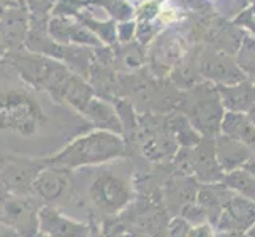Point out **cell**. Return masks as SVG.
I'll use <instances>...</instances> for the list:
<instances>
[{
	"label": "cell",
	"mask_w": 255,
	"mask_h": 237,
	"mask_svg": "<svg viewBox=\"0 0 255 237\" xmlns=\"http://www.w3.org/2000/svg\"><path fill=\"white\" fill-rule=\"evenodd\" d=\"M94 130L80 112L24 82L0 64V154L49 158Z\"/></svg>",
	"instance_id": "obj_1"
},
{
	"label": "cell",
	"mask_w": 255,
	"mask_h": 237,
	"mask_svg": "<svg viewBox=\"0 0 255 237\" xmlns=\"http://www.w3.org/2000/svg\"><path fill=\"white\" fill-rule=\"evenodd\" d=\"M3 62L33 89L48 93L54 101L80 114L95 96L89 81L57 59L22 49L6 52Z\"/></svg>",
	"instance_id": "obj_2"
},
{
	"label": "cell",
	"mask_w": 255,
	"mask_h": 237,
	"mask_svg": "<svg viewBox=\"0 0 255 237\" xmlns=\"http://www.w3.org/2000/svg\"><path fill=\"white\" fill-rule=\"evenodd\" d=\"M73 187L89 223H102L107 218L118 217L136 196L133 177L114 169L111 163L75 169Z\"/></svg>",
	"instance_id": "obj_3"
},
{
	"label": "cell",
	"mask_w": 255,
	"mask_h": 237,
	"mask_svg": "<svg viewBox=\"0 0 255 237\" xmlns=\"http://www.w3.org/2000/svg\"><path fill=\"white\" fill-rule=\"evenodd\" d=\"M122 158H128L124 136L105 130H91L72 139L56 155L45 158V163L75 171L113 163Z\"/></svg>",
	"instance_id": "obj_4"
},
{
	"label": "cell",
	"mask_w": 255,
	"mask_h": 237,
	"mask_svg": "<svg viewBox=\"0 0 255 237\" xmlns=\"http://www.w3.org/2000/svg\"><path fill=\"white\" fill-rule=\"evenodd\" d=\"M176 111L184 114L201 136L208 138L221 135L222 120L227 112L217 85L209 81H201L190 89L181 90Z\"/></svg>",
	"instance_id": "obj_5"
},
{
	"label": "cell",
	"mask_w": 255,
	"mask_h": 237,
	"mask_svg": "<svg viewBox=\"0 0 255 237\" xmlns=\"http://www.w3.org/2000/svg\"><path fill=\"white\" fill-rule=\"evenodd\" d=\"M118 218L131 237H166L171 214L162 198L136 195Z\"/></svg>",
	"instance_id": "obj_6"
},
{
	"label": "cell",
	"mask_w": 255,
	"mask_h": 237,
	"mask_svg": "<svg viewBox=\"0 0 255 237\" xmlns=\"http://www.w3.org/2000/svg\"><path fill=\"white\" fill-rule=\"evenodd\" d=\"M193 43L186 21L166 27L147 46V68L155 78H168L171 70L189 54Z\"/></svg>",
	"instance_id": "obj_7"
},
{
	"label": "cell",
	"mask_w": 255,
	"mask_h": 237,
	"mask_svg": "<svg viewBox=\"0 0 255 237\" xmlns=\"http://www.w3.org/2000/svg\"><path fill=\"white\" fill-rule=\"evenodd\" d=\"M197 59L203 81H209L216 85H232L248 79L236 64V57L233 54L213 45L197 43Z\"/></svg>",
	"instance_id": "obj_8"
},
{
	"label": "cell",
	"mask_w": 255,
	"mask_h": 237,
	"mask_svg": "<svg viewBox=\"0 0 255 237\" xmlns=\"http://www.w3.org/2000/svg\"><path fill=\"white\" fill-rule=\"evenodd\" d=\"M45 206L33 195H10L0 207V223L10 226L21 237L40 233V210Z\"/></svg>",
	"instance_id": "obj_9"
},
{
	"label": "cell",
	"mask_w": 255,
	"mask_h": 237,
	"mask_svg": "<svg viewBox=\"0 0 255 237\" xmlns=\"http://www.w3.org/2000/svg\"><path fill=\"white\" fill-rule=\"evenodd\" d=\"M46 166L45 158L0 154V182L11 195H32L33 182Z\"/></svg>",
	"instance_id": "obj_10"
},
{
	"label": "cell",
	"mask_w": 255,
	"mask_h": 237,
	"mask_svg": "<svg viewBox=\"0 0 255 237\" xmlns=\"http://www.w3.org/2000/svg\"><path fill=\"white\" fill-rule=\"evenodd\" d=\"M200 185L201 183L193 175L173 171L166 175L162 185V199L171 217L179 215L184 206L197 199Z\"/></svg>",
	"instance_id": "obj_11"
},
{
	"label": "cell",
	"mask_w": 255,
	"mask_h": 237,
	"mask_svg": "<svg viewBox=\"0 0 255 237\" xmlns=\"http://www.w3.org/2000/svg\"><path fill=\"white\" fill-rule=\"evenodd\" d=\"M190 174L200 183L222 182L225 172L217 161L214 138L203 136L197 146L190 147Z\"/></svg>",
	"instance_id": "obj_12"
},
{
	"label": "cell",
	"mask_w": 255,
	"mask_h": 237,
	"mask_svg": "<svg viewBox=\"0 0 255 237\" xmlns=\"http://www.w3.org/2000/svg\"><path fill=\"white\" fill-rule=\"evenodd\" d=\"M40 233L49 237H89L91 223L78 218L52 206H43L40 210Z\"/></svg>",
	"instance_id": "obj_13"
},
{
	"label": "cell",
	"mask_w": 255,
	"mask_h": 237,
	"mask_svg": "<svg viewBox=\"0 0 255 237\" xmlns=\"http://www.w3.org/2000/svg\"><path fill=\"white\" fill-rule=\"evenodd\" d=\"M49 37L62 45H78V46H91L99 48L103 43L95 35L83 25L75 17L67 16H51L48 21Z\"/></svg>",
	"instance_id": "obj_14"
},
{
	"label": "cell",
	"mask_w": 255,
	"mask_h": 237,
	"mask_svg": "<svg viewBox=\"0 0 255 237\" xmlns=\"http://www.w3.org/2000/svg\"><path fill=\"white\" fill-rule=\"evenodd\" d=\"M255 223V201L240 196H235L228 201L224 212L216 223L219 233H248V230Z\"/></svg>",
	"instance_id": "obj_15"
},
{
	"label": "cell",
	"mask_w": 255,
	"mask_h": 237,
	"mask_svg": "<svg viewBox=\"0 0 255 237\" xmlns=\"http://www.w3.org/2000/svg\"><path fill=\"white\" fill-rule=\"evenodd\" d=\"M30 29V14L25 5H17L11 8L0 19V37L6 48V52L25 49V40Z\"/></svg>",
	"instance_id": "obj_16"
},
{
	"label": "cell",
	"mask_w": 255,
	"mask_h": 237,
	"mask_svg": "<svg viewBox=\"0 0 255 237\" xmlns=\"http://www.w3.org/2000/svg\"><path fill=\"white\" fill-rule=\"evenodd\" d=\"M214 144L219 166H221V169L225 174L243 168L249 158L255 154L252 149H249L246 144L238 141V139L227 136L224 133L214 138Z\"/></svg>",
	"instance_id": "obj_17"
},
{
	"label": "cell",
	"mask_w": 255,
	"mask_h": 237,
	"mask_svg": "<svg viewBox=\"0 0 255 237\" xmlns=\"http://www.w3.org/2000/svg\"><path fill=\"white\" fill-rule=\"evenodd\" d=\"M81 116L89 122L94 130H105V131H111V133H118V135L124 133V128H122L118 111L111 101L94 96V98L87 103V106L81 112Z\"/></svg>",
	"instance_id": "obj_18"
},
{
	"label": "cell",
	"mask_w": 255,
	"mask_h": 237,
	"mask_svg": "<svg viewBox=\"0 0 255 237\" xmlns=\"http://www.w3.org/2000/svg\"><path fill=\"white\" fill-rule=\"evenodd\" d=\"M235 196V191L230 190L224 182H217V183H201L197 201L206 210L209 223H216L219 222L225 206L228 204V201Z\"/></svg>",
	"instance_id": "obj_19"
},
{
	"label": "cell",
	"mask_w": 255,
	"mask_h": 237,
	"mask_svg": "<svg viewBox=\"0 0 255 237\" xmlns=\"http://www.w3.org/2000/svg\"><path fill=\"white\" fill-rule=\"evenodd\" d=\"M184 3L193 14L233 21L249 6V0H184Z\"/></svg>",
	"instance_id": "obj_20"
},
{
	"label": "cell",
	"mask_w": 255,
	"mask_h": 237,
	"mask_svg": "<svg viewBox=\"0 0 255 237\" xmlns=\"http://www.w3.org/2000/svg\"><path fill=\"white\" fill-rule=\"evenodd\" d=\"M219 93L227 112H244L248 114L255 104V81H244L232 85H217Z\"/></svg>",
	"instance_id": "obj_21"
},
{
	"label": "cell",
	"mask_w": 255,
	"mask_h": 237,
	"mask_svg": "<svg viewBox=\"0 0 255 237\" xmlns=\"http://www.w3.org/2000/svg\"><path fill=\"white\" fill-rule=\"evenodd\" d=\"M113 48L116 54V62H114L116 72L131 73L147 65V46L136 40L130 43H116Z\"/></svg>",
	"instance_id": "obj_22"
},
{
	"label": "cell",
	"mask_w": 255,
	"mask_h": 237,
	"mask_svg": "<svg viewBox=\"0 0 255 237\" xmlns=\"http://www.w3.org/2000/svg\"><path fill=\"white\" fill-rule=\"evenodd\" d=\"M221 133L238 139L255 152V125L244 112H225Z\"/></svg>",
	"instance_id": "obj_23"
},
{
	"label": "cell",
	"mask_w": 255,
	"mask_h": 237,
	"mask_svg": "<svg viewBox=\"0 0 255 237\" xmlns=\"http://www.w3.org/2000/svg\"><path fill=\"white\" fill-rule=\"evenodd\" d=\"M166 117H168V127L171 130V133L174 135L176 141L179 143L181 147H193L203 138L192 127L189 119L179 111H171L166 114Z\"/></svg>",
	"instance_id": "obj_24"
},
{
	"label": "cell",
	"mask_w": 255,
	"mask_h": 237,
	"mask_svg": "<svg viewBox=\"0 0 255 237\" xmlns=\"http://www.w3.org/2000/svg\"><path fill=\"white\" fill-rule=\"evenodd\" d=\"M222 182L230 190H233L236 195L255 201V177L244 168L227 172Z\"/></svg>",
	"instance_id": "obj_25"
},
{
	"label": "cell",
	"mask_w": 255,
	"mask_h": 237,
	"mask_svg": "<svg viewBox=\"0 0 255 237\" xmlns=\"http://www.w3.org/2000/svg\"><path fill=\"white\" fill-rule=\"evenodd\" d=\"M236 64L252 81H255V35L244 33L241 46L236 52Z\"/></svg>",
	"instance_id": "obj_26"
},
{
	"label": "cell",
	"mask_w": 255,
	"mask_h": 237,
	"mask_svg": "<svg viewBox=\"0 0 255 237\" xmlns=\"http://www.w3.org/2000/svg\"><path fill=\"white\" fill-rule=\"evenodd\" d=\"M59 0H25L30 19H49Z\"/></svg>",
	"instance_id": "obj_27"
},
{
	"label": "cell",
	"mask_w": 255,
	"mask_h": 237,
	"mask_svg": "<svg viewBox=\"0 0 255 237\" xmlns=\"http://www.w3.org/2000/svg\"><path fill=\"white\" fill-rule=\"evenodd\" d=\"M182 218H186V220L192 225H201V223H209V218H208V214L206 210L201 207V204L198 203V201H192V203H189L187 206H184V209L181 210L179 214Z\"/></svg>",
	"instance_id": "obj_28"
},
{
	"label": "cell",
	"mask_w": 255,
	"mask_h": 237,
	"mask_svg": "<svg viewBox=\"0 0 255 237\" xmlns=\"http://www.w3.org/2000/svg\"><path fill=\"white\" fill-rule=\"evenodd\" d=\"M190 228L192 225L181 215L171 217L168 226H166V237H189Z\"/></svg>",
	"instance_id": "obj_29"
},
{
	"label": "cell",
	"mask_w": 255,
	"mask_h": 237,
	"mask_svg": "<svg viewBox=\"0 0 255 237\" xmlns=\"http://www.w3.org/2000/svg\"><path fill=\"white\" fill-rule=\"evenodd\" d=\"M136 35V21H122L118 22V43H130Z\"/></svg>",
	"instance_id": "obj_30"
},
{
	"label": "cell",
	"mask_w": 255,
	"mask_h": 237,
	"mask_svg": "<svg viewBox=\"0 0 255 237\" xmlns=\"http://www.w3.org/2000/svg\"><path fill=\"white\" fill-rule=\"evenodd\" d=\"M189 237H217V230L213 223H201L190 228Z\"/></svg>",
	"instance_id": "obj_31"
},
{
	"label": "cell",
	"mask_w": 255,
	"mask_h": 237,
	"mask_svg": "<svg viewBox=\"0 0 255 237\" xmlns=\"http://www.w3.org/2000/svg\"><path fill=\"white\" fill-rule=\"evenodd\" d=\"M17 5H22V3H17L14 0H0V19H3L5 14Z\"/></svg>",
	"instance_id": "obj_32"
},
{
	"label": "cell",
	"mask_w": 255,
	"mask_h": 237,
	"mask_svg": "<svg viewBox=\"0 0 255 237\" xmlns=\"http://www.w3.org/2000/svg\"><path fill=\"white\" fill-rule=\"evenodd\" d=\"M0 237H21L14 230H11L10 226H6L3 223H0Z\"/></svg>",
	"instance_id": "obj_33"
},
{
	"label": "cell",
	"mask_w": 255,
	"mask_h": 237,
	"mask_svg": "<svg viewBox=\"0 0 255 237\" xmlns=\"http://www.w3.org/2000/svg\"><path fill=\"white\" fill-rule=\"evenodd\" d=\"M89 237H107L103 234L102 231V228L99 223H95V222H91V236Z\"/></svg>",
	"instance_id": "obj_34"
},
{
	"label": "cell",
	"mask_w": 255,
	"mask_h": 237,
	"mask_svg": "<svg viewBox=\"0 0 255 237\" xmlns=\"http://www.w3.org/2000/svg\"><path fill=\"white\" fill-rule=\"evenodd\" d=\"M243 168H244L246 171H248V172H251V174L254 175V177H255V154L249 158L248 163H246V164L243 166Z\"/></svg>",
	"instance_id": "obj_35"
},
{
	"label": "cell",
	"mask_w": 255,
	"mask_h": 237,
	"mask_svg": "<svg viewBox=\"0 0 255 237\" xmlns=\"http://www.w3.org/2000/svg\"><path fill=\"white\" fill-rule=\"evenodd\" d=\"M11 193H10V190H8L2 182H0V207H2V204L6 201V198L10 196Z\"/></svg>",
	"instance_id": "obj_36"
},
{
	"label": "cell",
	"mask_w": 255,
	"mask_h": 237,
	"mask_svg": "<svg viewBox=\"0 0 255 237\" xmlns=\"http://www.w3.org/2000/svg\"><path fill=\"white\" fill-rule=\"evenodd\" d=\"M217 237H248L246 233H219L217 231Z\"/></svg>",
	"instance_id": "obj_37"
},
{
	"label": "cell",
	"mask_w": 255,
	"mask_h": 237,
	"mask_svg": "<svg viewBox=\"0 0 255 237\" xmlns=\"http://www.w3.org/2000/svg\"><path fill=\"white\" fill-rule=\"evenodd\" d=\"M248 116H249V119L252 120V124L255 125V104H254V106H252V109L248 112Z\"/></svg>",
	"instance_id": "obj_38"
},
{
	"label": "cell",
	"mask_w": 255,
	"mask_h": 237,
	"mask_svg": "<svg viewBox=\"0 0 255 237\" xmlns=\"http://www.w3.org/2000/svg\"><path fill=\"white\" fill-rule=\"evenodd\" d=\"M246 234H248V237H255V223L249 228L248 233H246Z\"/></svg>",
	"instance_id": "obj_39"
},
{
	"label": "cell",
	"mask_w": 255,
	"mask_h": 237,
	"mask_svg": "<svg viewBox=\"0 0 255 237\" xmlns=\"http://www.w3.org/2000/svg\"><path fill=\"white\" fill-rule=\"evenodd\" d=\"M35 237H49V236H46V234H43V233H38Z\"/></svg>",
	"instance_id": "obj_40"
},
{
	"label": "cell",
	"mask_w": 255,
	"mask_h": 237,
	"mask_svg": "<svg viewBox=\"0 0 255 237\" xmlns=\"http://www.w3.org/2000/svg\"><path fill=\"white\" fill-rule=\"evenodd\" d=\"M14 2H17V3H22V5H25V0H14Z\"/></svg>",
	"instance_id": "obj_41"
}]
</instances>
